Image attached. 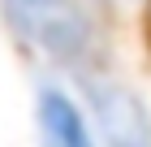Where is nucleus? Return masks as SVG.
I'll list each match as a JSON object with an SVG mask.
<instances>
[{
	"mask_svg": "<svg viewBox=\"0 0 151 147\" xmlns=\"http://www.w3.org/2000/svg\"><path fill=\"white\" fill-rule=\"evenodd\" d=\"M91 104L112 147H151V121L138 95H129L116 82H91Z\"/></svg>",
	"mask_w": 151,
	"mask_h": 147,
	"instance_id": "obj_1",
	"label": "nucleus"
},
{
	"mask_svg": "<svg viewBox=\"0 0 151 147\" xmlns=\"http://www.w3.org/2000/svg\"><path fill=\"white\" fill-rule=\"evenodd\" d=\"M39 130H43V147H95L86 117L56 87H47L39 95Z\"/></svg>",
	"mask_w": 151,
	"mask_h": 147,
	"instance_id": "obj_2",
	"label": "nucleus"
},
{
	"mask_svg": "<svg viewBox=\"0 0 151 147\" xmlns=\"http://www.w3.org/2000/svg\"><path fill=\"white\" fill-rule=\"evenodd\" d=\"M43 4H52V0H17V9H22V13H35V9H43Z\"/></svg>",
	"mask_w": 151,
	"mask_h": 147,
	"instance_id": "obj_3",
	"label": "nucleus"
}]
</instances>
